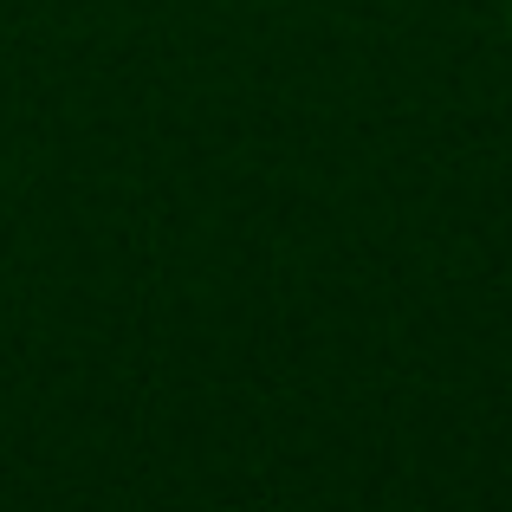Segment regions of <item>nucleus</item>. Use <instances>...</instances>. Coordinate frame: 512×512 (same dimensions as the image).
Here are the masks:
<instances>
[]
</instances>
